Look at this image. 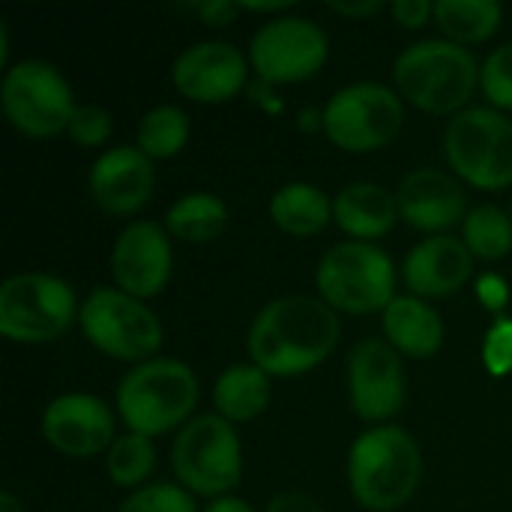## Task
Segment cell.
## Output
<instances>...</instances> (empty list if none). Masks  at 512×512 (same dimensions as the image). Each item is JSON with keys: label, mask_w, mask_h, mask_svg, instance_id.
I'll list each match as a JSON object with an SVG mask.
<instances>
[{"label": "cell", "mask_w": 512, "mask_h": 512, "mask_svg": "<svg viewBox=\"0 0 512 512\" xmlns=\"http://www.w3.org/2000/svg\"><path fill=\"white\" fill-rule=\"evenodd\" d=\"M510 216H512V204H510Z\"/></svg>", "instance_id": "7bdbcfd3"}, {"label": "cell", "mask_w": 512, "mask_h": 512, "mask_svg": "<svg viewBox=\"0 0 512 512\" xmlns=\"http://www.w3.org/2000/svg\"><path fill=\"white\" fill-rule=\"evenodd\" d=\"M204 512H258L249 501H243V498H234V495H225V498H216V501H210Z\"/></svg>", "instance_id": "f35d334b"}, {"label": "cell", "mask_w": 512, "mask_h": 512, "mask_svg": "<svg viewBox=\"0 0 512 512\" xmlns=\"http://www.w3.org/2000/svg\"><path fill=\"white\" fill-rule=\"evenodd\" d=\"M480 90L489 99L492 108L512 111V42H504L495 48L480 69Z\"/></svg>", "instance_id": "f546056e"}, {"label": "cell", "mask_w": 512, "mask_h": 512, "mask_svg": "<svg viewBox=\"0 0 512 512\" xmlns=\"http://www.w3.org/2000/svg\"><path fill=\"white\" fill-rule=\"evenodd\" d=\"M267 512H324V507L306 492H279L276 498H270Z\"/></svg>", "instance_id": "e575fe53"}, {"label": "cell", "mask_w": 512, "mask_h": 512, "mask_svg": "<svg viewBox=\"0 0 512 512\" xmlns=\"http://www.w3.org/2000/svg\"><path fill=\"white\" fill-rule=\"evenodd\" d=\"M105 471L117 489H144L156 471V447L153 438L138 432H123L114 438L105 453Z\"/></svg>", "instance_id": "4316f807"}, {"label": "cell", "mask_w": 512, "mask_h": 512, "mask_svg": "<svg viewBox=\"0 0 512 512\" xmlns=\"http://www.w3.org/2000/svg\"><path fill=\"white\" fill-rule=\"evenodd\" d=\"M330 57L324 27L303 15H279L264 21L249 42V66L255 78L279 87L315 78Z\"/></svg>", "instance_id": "7c38bea8"}, {"label": "cell", "mask_w": 512, "mask_h": 512, "mask_svg": "<svg viewBox=\"0 0 512 512\" xmlns=\"http://www.w3.org/2000/svg\"><path fill=\"white\" fill-rule=\"evenodd\" d=\"M0 105L9 126L27 138H54L66 132L78 108L66 75L39 57L18 60L3 72Z\"/></svg>", "instance_id": "30bf717a"}, {"label": "cell", "mask_w": 512, "mask_h": 512, "mask_svg": "<svg viewBox=\"0 0 512 512\" xmlns=\"http://www.w3.org/2000/svg\"><path fill=\"white\" fill-rule=\"evenodd\" d=\"M117 411H111L99 396L63 393L48 402L39 420V432L57 453L69 459H93L108 453L114 444Z\"/></svg>", "instance_id": "2e32d148"}, {"label": "cell", "mask_w": 512, "mask_h": 512, "mask_svg": "<svg viewBox=\"0 0 512 512\" xmlns=\"http://www.w3.org/2000/svg\"><path fill=\"white\" fill-rule=\"evenodd\" d=\"M327 6L342 18H369L384 9L381 0H330Z\"/></svg>", "instance_id": "8d00e7d4"}, {"label": "cell", "mask_w": 512, "mask_h": 512, "mask_svg": "<svg viewBox=\"0 0 512 512\" xmlns=\"http://www.w3.org/2000/svg\"><path fill=\"white\" fill-rule=\"evenodd\" d=\"M0 512H24V507L12 492H0Z\"/></svg>", "instance_id": "60d3db41"}, {"label": "cell", "mask_w": 512, "mask_h": 512, "mask_svg": "<svg viewBox=\"0 0 512 512\" xmlns=\"http://www.w3.org/2000/svg\"><path fill=\"white\" fill-rule=\"evenodd\" d=\"M297 120H300L303 132H318V129H324V108H303L297 114Z\"/></svg>", "instance_id": "ab89813d"}, {"label": "cell", "mask_w": 512, "mask_h": 512, "mask_svg": "<svg viewBox=\"0 0 512 512\" xmlns=\"http://www.w3.org/2000/svg\"><path fill=\"white\" fill-rule=\"evenodd\" d=\"M78 327L99 354L132 366L159 357L165 339L156 312L114 285H99L84 297Z\"/></svg>", "instance_id": "ba28073f"}, {"label": "cell", "mask_w": 512, "mask_h": 512, "mask_svg": "<svg viewBox=\"0 0 512 512\" xmlns=\"http://www.w3.org/2000/svg\"><path fill=\"white\" fill-rule=\"evenodd\" d=\"M111 129H114L111 114H108L105 108L93 105V102H84V105H78V108H75V114H72V120H69V129H66V132H69V138H72L78 147H84V150H96V147L108 144Z\"/></svg>", "instance_id": "4dcf8cb0"}, {"label": "cell", "mask_w": 512, "mask_h": 512, "mask_svg": "<svg viewBox=\"0 0 512 512\" xmlns=\"http://www.w3.org/2000/svg\"><path fill=\"white\" fill-rule=\"evenodd\" d=\"M192 12L207 27H228L237 18L240 3H231V0H204V3H192Z\"/></svg>", "instance_id": "836d02e7"}, {"label": "cell", "mask_w": 512, "mask_h": 512, "mask_svg": "<svg viewBox=\"0 0 512 512\" xmlns=\"http://www.w3.org/2000/svg\"><path fill=\"white\" fill-rule=\"evenodd\" d=\"M462 240L480 261H501L512 252V216L510 210L495 204L474 207L462 222Z\"/></svg>", "instance_id": "83f0119b"}, {"label": "cell", "mask_w": 512, "mask_h": 512, "mask_svg": "<svg viewBox=\"0 0 512 512\" xmlns=\"http://www.w3.org/2000/svg\"><path fill=\"white\" fill-rule=\"evenodd\" d=\"M6 57H9V30H6V24H0V63L3 66H6Z\"/></svg>", "instance_id": "b9f144b4"}, {"label": "cell", "mask_w": 512, "mask_h": 512, "mask_svg": "<svg viewBox=\"0 0 512 512\" xmlns=\"http://www.w3.org/2000/svg\"><path fill=\"white\" fill-rule=\"evenodd\" d=\"M474 255L462 237L435 234L408 249L402 261V282L420 300H441L459 294L474 276Z\"/></svg>", "instance_id": "d6986e66"}, {"label": "cell", "mask_w": 512, "mask_h": 512, "mask_svg": "<svg viewBox=\"0 0 512 512\" xmlns=\"http://www.w3.org/2000/svg\"><path fill=\"white\" fill-rule=\"evenodd\" d=\"M483 363L492 375L512 372V318L498 315V321L489 327L483 339Z\"/></svg>", "instance_id": "1f68e13d"}, {"label": "cell", "mask_w": 512, "mask_h": 512, "mask_svg": "<svg viewBox=\"0 0 512 512\" xmlns=\"http://www.w3.org/2000/svg\"><path fill=\"white\" fill-rule=\"evenodd\" d=\"M270 219L288 237H315L333 222V198L321 186L294 180L273 192Z\"/></svg>", "instance_id": "7402d4cb"}, {"label": "cell", "mask_w": 512, "mask_h": 512, "mask_svg": "<svg viewBox=\"0 0 512 512\" xmlns=\"http://www.w3.org/2000/svg\"><path fill=\"white\" fill-rule=\"evenodd\" d=\"M396 201L399 219L429 237L447 234L471 213L462 180L444 168H414L405 174L396 189Z\"/></svg>", "instance_id": "e0dca14e"}, {"label": "cell", "mask_w": 512, "mask_h": 512, "mask_svg": "<svg viewBox=\"0 0 512 512\" xmlns=\"http://www.w3.org/2000/svg\"><path fill=\"white\" fill-rule=\"evenodd\" d=\"M117 512H198V507L180 483H147L144 489H135Z\"/></svg>", "instance_id": "f1b7e54d"}, {"label": "cell", "mask_w": 512, "mask_h": 512, "mask_svg": "<svg viewBox=\"0 0 512 512\" xmlns=\"http://www.w3.org/2000/svg\"><path fill=\"white\" fill-rule=\"evenodd\" d=\"M504 9L498 0H438L435 24L456 45H480L498 33Z\"/></svg>", "instance_id": "d4e9b609"}, {"label": "cell", "mask_w": 512, "mask_h": 512, "mask_svg": "<svg viewBox=\"0 0 512 512\" xmlns=\"http://www.w3.org/2000/svg\"><path fill=\"white\" fill-rule=\"evenodd\" d=\"M444 156L462 183L483 192L510 189L512 120L492 105L459 111L444 129Z\"/></svg>", "instance_id": "52a82bcc"}, {"label": "cell", "mask_w": 512, "mask_h": 512, "mask_svg": "<svg viewBox=\"0 0 512 512\" xmlns=\"http://www.w3.org/2000/svg\"><path fill=\"white\" fill-rule=\"evenodd\" d=\"M477 294H480V300H483L492 312L504 309V306H507V297H510L507 282H504L501 276H495V273L480 276V282H477Z\"/></svg>", "instance_id": "d590c367"}, {"label": "cell", "mask_w": 512, "mask_h": 512, "mask_svg": "<svg viewBox=\"0 0 512 512\" xmlns=\"http://www.w3.org/2000/svg\"><path fill=\"white\" fill-rule=\"evenodd\" d=\"M270 405V375L255 363L228 366L213 384V408L228 423H252Z\"/></svg>", "instance_id": "603a6c76"}, {"label": "cell", "mask_w": 512, "mask_h": 512, "mask_svg": "<svg viewBox=\"0 0 512 512\" xmlns=\"http://www.w3.org/2000/svg\"><path fill=\"white\" fill-rule=\"evenodd\" d=\"M339 312L321 297L288 294L267 303L249 324L246 348L270 378H297L318 369L339 345Z\"/></svg>", "instance_id": "6da1fadb"}, {"label": "cell", "mask_w": 512, "mask_h": 512, "mask_svg": "<svg viewBox=\"0 0 512 512\" xmlns=\"http://www.w3.org/2000/svg\"><path fill=\"white\" fill-rule=\"evenodd\" d=\"M189 114L180 105H156L150 108L135 129V147L147 159H174L189 144Z\"/></svg>", "instance_id": "484cf974"}, {"label": "cell", "mask_w": 512, "mask_h": 512, "mask_svg": "<svg viewBox=\"0 0 512 512\" xmlns=\"http://www.w3.org/2000/svg\"><path fill=\"white\" fill-rule=\"evenodd\" d=\"M333 222L351 240L375 243L384 234H390L393 225L399 222L396 192L372 180L348 183L333 198Z\"/></svg>", "instance_id": "ffe728a7"}, {"label": "cell", "mask_w": 512, "mask_h": 512, "mask_svg": "<svg viewBox=\"0 0 512 512\" xmlns=\"http://www.w3.org/2000/svg\"><path fill=\"white\" fill-rule=\"evenodd\" d=\"M405 126V99L378 81L339 87L324 105V135L345 153H375Z\"/></svg>", "instance_id": "8fae6325"}, {"label": "cell", "mask_w": 512, "mask_h": 512, "mask_svg": "<svg viewBox=\"0 0 512 512\" xmlns=\"http://www.w3.org/2000/svg\"><path fill=\"white\" fill-rule=\"evenodd\" d=\"M384 339L408 360H429L444 345L441 315L420 297H396L384 312Z\"/></svg>", "instance_id": "44dd1931"}, {"label": "cell", "mask_w": 512, "mask_h": 512, "mask_svg": "<svg viewBox=\"0 0 512 512\" xmlns=\"http://www.w3.org/2000/svg\"><path fill=\"white\" fill-rule=\"evenodd\" d=\"M171 468L177 483L198 498H225L240 486L243 447L234 423L213 414H195L171 444Z\"/></svg>", "instance_id": "8992f818"}, {"label": "cell", "mask_w": 512, "mask_h": 512, "mask_svg": "<svg viewBox=\"0 0 512 512\" xmlns=\"http://www.w3.org/2000/svg\"><path fill=\"white\" fill-rule=\"evenodd\" d=\"M390 12H393L396 24H402L408 30H420L429 24V18H435V3H429V0H396L390 6Z\"/></svg>", "instance_id": "d6a6232c"}, {"label": "cell", "mask_w": 512, "mask_h": 512, "mask_svg": "<svg viewBox=\"0 0 512 512\" xmlns=\"http://www.w3.org/2000/svg\"><path fill=\"white\" fill-rule=\"evenodd\" d=\"M201 384L192 366L177 357H153L132 366L114 393V411L129 432L159 438L180 432L198 408Z\"/></svg>", "instance_id": "3957f363"}, {"label": "cell", "mask_w": 512, "mask_h": 512, "mask_svg": "<svg viewBox=\"0 0 512 512\" xmlns=\"http://www.w3.org/2000/svg\"><path fill=\"white\" fill-rule=\"evenodd\" d=\"M249 96H252V102H258L264 111H270V114H276L279 108H282V99L273 93V84H267V81H261V78H255L249 87Z\"/></svg>", "instance_id": "74e56055"}, {"label": "cell", "mask_w": 512, "mask_h": 512, "mask_svg": "<svg viewBox=\"0 0 512 512\" xmlns=\"http://www.w3.org/2000/svg\"><path fill=\"white\" fill-rule=\"evenodd\" d=\"M249 57L225 39H204L183 48L171 66L180 96L198 105H219L249 87Z\"/></svg>", "instance_id": "9a60e30c"}, {"label": "cell", "mask_w": 512, "mask_h": 512, "mask_svg": "<svg viewBox=\"0 0 512 512\" xmlns=\"http://www.w3.org/2000/svg\"><path fill=\"white\" fill-rule=\"evenodd\" d=\"M480 69L483 63H477L471 48L450 39H420L396 57L393 81L408 105L456 117L477 93Z\"/></svg>", "instance_id": "277c9868"}, {"label": "cell", "mask_w": 512, "mask_h": 512, "mask_svg": "<svg viewBox=\"0 0 512 512\" xmlns=\"http://www.w3.org/2000/svg\"><path fill=\"white\" fill-rule=\"evenodd\" d=\"M420 480L423 453L402 426H372L348 450V489L363 510H402L417 495Z\"/></svg>", "instance_id": "7a4b0ae2"}, {"label": "cell", "mask_w": 512, "mask_h": 512, "mask_svg": "<svg viewBox=\"0 0 512 512\" xmlns=\"http://www.w3.org/2000/svg\"><path fill=\"white\" fill-rule=\"evenodd\" d=\"M348 399L351 411L372 426H387L402 414L408 399L402 354L387 339H363L348 357Z\"/></svg>", "instance_id": "4fadbf2b"}, {"label": "cell", "mask_w": 512, "mask_h": 512, "mask_svg": "<svg viewBox=\"0 0 512 512\" xmlns=\"http://www.w3.org/2000/svg\"><path fill=\"white\" fill-rule=\"evenodd\" d=\"M165 231L180 240V243H210L216 240L225 225H228V207L219 195L213 192H186L183 198H177L168 213H165Z\"/></svg>", "instance_id": "cb8c5ba5"}, {"label": "cell", "mask_w": 512, "mask_h": 512, "mask_svg": "<svg viewBox=\"0 0 512 512\" xmlns=\"http://www.w3.org/2000/svg\"><path fill=\"white\" fill-rule=\"evenodd\" d=\"M318 297L345 315L384 312L396 300V264L378 243L342 240L315 267Z\"/></svg>", "instance_id": "5b68a950"}, {"label": "cell", "mask_w": 512, "mask_h": 512, "mask_svg": "<svg viewBox=\"0 0 512 512\" xmlns=\"http://www.w3.org/2000/svg\"><path fill=\"white\" fill-rule=\"evenodd\" d=\"M171 234L165 225L150 222V219H135L129 222L108 255V270L114 279V288H120L129 297L150 300L159 297L174 270V249H171Z\"/></svg>", "instance_id": "5bb4252c"}, {"label": "cell", "mask_w": 512, "mask_h": 512, "mask_svg": "<svg viewBox=\"0 0 512 512\" xmlns=\"http://www.w3.org/2000/svg\"><path fill=\"white\" fill-rule=\"evenodd\" d=\"M156 171L135 144H120L96 156L87 171V192L93 204L111 216H135L153 198Z\"/></svg>", "instance_id": "ac0fdd59"}, {"label": "cell", "mask_w": 512, "mask_h": 512, "mask_svg": "<svg viewBox=\"0 0 512 512\" xmlns=\"http://www.w3.org/2000/svg\"><path fill=\"white\" fill-rule=\"evenodd\" d=\"M75 288L51 273H15L0 285V333L18 345L57 342L78 321Z\"/></svg>", "instance_id": "9c48e42d"}]
</instances>
